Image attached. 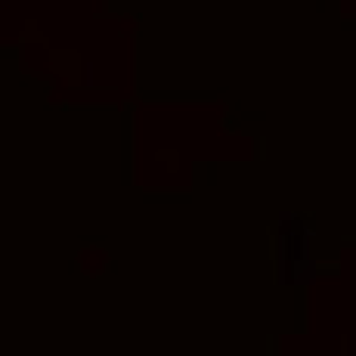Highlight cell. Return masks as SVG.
Returning a JSON list of instances; mask_svg holds the SVG:
<instances>
[{
  "label": "cell",
  "mask_w": 356,
  "mask_h": 356,
  "mask_svg": "<svg viewBox=\"0 0 356 356\" xmlns=\"http://www.w3.org/2000/svg\"><path fill=\"white\" fill-rule=\"evenodd\" d=\"M84 87H93V63L84 65Z\"/></svg>",
  "instance_id": "obj_1"
}]
</instances>
